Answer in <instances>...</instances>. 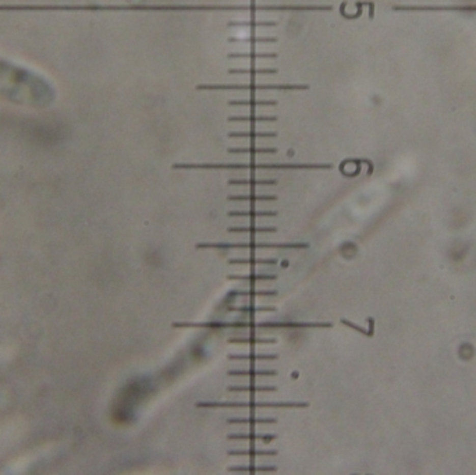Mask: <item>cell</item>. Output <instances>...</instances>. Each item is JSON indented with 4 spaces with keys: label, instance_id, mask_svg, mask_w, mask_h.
Masks as SVG:
<instances>
[{
    "label": "cell",
    "instance_id": "obj_1",
    "mask_svg": "<svg viewBox=\"0 0 476 475\" xmlns=\"http://www.w3.org/2000/svg\"><path fill=\"white\" fill-rule=\"evenodd\" d=\"M50 81L34 70L0 58V99L28 107H46L54 102Z\"/></svg>",
    "mask_w": 476,
    "mask_h": 475
},
{
    "label": "cell",
    "instance_id": "obj_2",
    "mask_svg": "<svg viewBox=\"0 0 476 475\" xmlns=\"http://www.w3.org/2000/svg\"><path fill=\"white\" fill-rule=\"evenodd\" d=\"M331 163H174L173 169L202 170H327Z\"/></svg>",
    "mask_w": 476,
    "mask_h": 475
},
{
    "label": "cell",
    "instance_id": "obj_3",
    "mask_svg": "<svg viewBox=\"0 0 476 475\" xmlns=\"http://www.w3.org/2000/svg\"><path fill=\"white\" fill-rule=\"evenodd\" d=\"M306 84H199L198 91H305Z\"/></svg>",
    "mask_w": 476,
    "mask_h": 475
},
{
    "label": "cell",
    "instance_id": "obj_4",
    "mask_svg": "<svg viewBox=\"0 0 476 475\" xmlns=\"http://www.w3.org/2000/svg\"><path fill=\"white\" fill-rule=\"evenodd\" d=\"M197 249L217 248V249H303L308 248L306 243H198Z\"/></svg>",
    "mask_w": 476,
    "mask_h": 475
},
{
    "label": "cell",
    "instance_id": "obj_5",
    "mask_svg": "<svg viewBox=\"0 0 476 475\" xmlns=\"http://www.w3.org/2000/svg\"><path fill=\"white\" fill-rule=\"evenodd\" d=\"M197 407H205V408H234V407H252V408H303L308 407V403H298V401H278V403H227V401H205V403H198Z\"/></svg>",
    "mask_w": 476,
    "mask_h": 475
},
{
    "label": "cell",
    "instance_id": "obj_6",
    "mask_svg": "<svg viewBox=\"0 0 476 475\" xmlns=\"http://www.w3.org/2000/svg\"><path fill=\"white\" fill-rule=\"evenodd\" d=\"M230 138H274L277 137L276 131H230L229 132Z\"/></svg>",
    "mask_w": 476,
    "mask_h": 475
},
{
    "label": "cell",
    "instance_id": "obj_7",
    "mask_svg": "<svg viewBox=\"0 0 476 475\" xmlns=\"http://www.w3.org/2000/svg\"><path fill=\"white\" fill-rule=\"evenodd\" d=\"M277 69L274 67H251V69H230L229 74H251V75H262V74H277Z\"/></svg>",
    "mask_w": 476,
    "mask_h": 475
},
{
    "label": "cell",
    "instance_id": "obj_8",
    "mask_svg": "<svg viewBox=\"0 0 476 475\" xmlns=\"http://www.w3.org/2000/svg\"><path fill=\"white\" fill-rule=\"evenodd\" d=\"M230 106H277L274 99H233L229 100Z\"/></svg>",
    "mask_w": 476,
    "mask_h": 475
},
{
    "label": "cell",
    "instance_id": "obj_9",
    "mask_svg": "<svg viewBox=\"0 0 476 475\" xmlns=\"http://www.w3.org/2000/svg\"><path fill=\"white\" fill-rule=\"evenodd\" d=\"M277 53L274 52H244V53H229V59H277Z\"/></svg>",
    "mask_w": 476,
    "mask_h": 475
},
{
    "label": "cell",
    "instance_id": "obj_10",
    "mask_svg": "<svg viewBox=\"0 0 476 475\" xmlns=\"http://www.w3.org/2000/svg\"><path fill=\"white\" fill-rule=\"evenodd\" d=\"M277 438V435H270V433H266V435H262V433H255V435H242V433H234V435H230V436H227V439H230V440H263L265 443H269V442H272L274 439Z\"/></svg>",
    "mask_w": 476,
    "mask_h": 475
},
{
    "label": "cell",
    "instance_id": "obj_11",
    "mask_svg": "<svg viewBox=\"0 0 476 475\" xmlns=\"http://www.w3.org/2000/svg\"><path fill=\"white\" fill-rule=\"evenodd\" d=\"M227 122H252V123H266L277 122V116H267V115H257V116H229Z\"/></svg>",
    "mask_w": 476,
    "mask_h": 475
},
{
    "label": "cell",
    "instance_id": "obj_12",
    "mask_svg": "<svg viewBox=\"0 0 476 475\" xmlns=\"http://www.w3.org/2000/svg\"><path fill=\"white\" fill-rule=\"evenodd\" d=\"M229 233H276L277 229L272 226H236L229 227Z\"/></svg>",
    "mask_w": 476,
    "mask_h": 475
},
{
    "label": "cell",
    "instance_id": "obj_13",
    "mask_svg": "<svg viewBox=\"0 0 476 475\" xmlns=\"http://www.w3.org/2000/svg\"><path fill=\"white\" fill-rule=\"evenodd\" d=\"M229 216H231V217H238V216L270 217V216H277V212L276 211H231V212H229Z\"/></svg>",
    "mask_w": 476,
    "mask_h": 475
},
{
    "label": "cell",
    "instance_id": "obj_14",
    "mask_svg": "<svg viewBox=\"0 0 476 475\" xmlns=\"http://www.w3.org/2000/svg\"><path fill=\"white\" fill-rule=\"evenodd\" d=\"M227 152L229 153H276L277 152V148H274V147H249V148H245V147H236V148H229L227 149Z\"/></svg>",
    "mask_w": 476,
    "mask_h": 475
},
{
    "label": "cell",
    "instance_id": "obj_15",
    "mask_svg": "<svg viewBox=\"0 0 476 475\" xmlns=\"http://www.w3.org/2000/svg\"><path fill=\"white\" fill-rule=\"evenodd\" d=\"M229 264H248V265H276L277 259L276 258H233L229 259Z\"/></svg>",
    "mask_w": 476,
    "mask_h": 475
},
{
    "label": "cell",
    "instance_id": "obj_16",
    "mask_svg": "<svg viewBox=\"0 0 476 475\" xmlns=\"http://www.w3.org/2000/svg\"><path fill=\"white\" fill-rule=\"evenodd\" d=\"M276 354H231L230 359H249V361H272L277 359Z\"/></svg>",
    "mask_w": 476,
    "mask_h": 475
},
{
    "label": "cell",
    "instance_id": "obj_17",
    "mask_svg": "<svg viewBox=\"0 0 476 475\" xmlns=\"http://www.w3.org/2000/svg\"><path fill=\"white\" fill-rule=\"evenodd\" d=\"M230 392H274L276 386H263V385H234L227 387Z\"/></svg>",
    "mask_w": 476,
    "mask_h": 475
},
{
    "label": "cell",
    "instance_id": "obj_18",
    "mask_svg": "<svg viewBox=\"0 0 476 475\" xmlns=\"http://www.w3.org/2000/svg\"><path fill=\"white\" fill-rule=\"evenodd\" d=\"M227 375H237V376H276V371L269 370H249V371H229Z\"/></svg>",
    "mask_w": 476,
    "mask_h": 475
},
{
    "label": "cell",
    "instance_id": "obj_19",
    "mask_svg": "<svg viewBox=\"0 0 476 475\" xmlns=\"http://www.w3.org/2000/svg\"><path fill=\"white\" fill-rule=\"evenodd\" d=\"M229 42H246V43H276V37H246V38H230Z\"/></svg>",
    "mask_w": 476,
    "mask_h": 475
},
{
    "label": "cell",
    "instance_id": "obj_20",
    "mask_svg": "<svg viewBox=\"0 0 476 475\" xmlns=\"http://www.w3.org/2000/svg\"><path fill=\"white\" fill-rule=\"evenodd\" d=\"M227 453L231 456H276L277 450H229Z\"/></svg>",
    "mask_w": 476,
    "mask_h": 475
},
{
    "label": "cell",
    "instance_id": "obj_21",
    "mask_svg": "<svg viewBox=\"0 0 476 475\" xmlns=\"http://www.w3.org/2000/svg\"><path fill=\"white\" fill-rule=\"evenodd\" d=\"M227 279L231 280H276L277 276L276 275H265V273H251V275H229Z\"/></svg>",
    "mask_w": 476,
    "mask_h": 475
},
{
    "label": "cell",
    "instance_id": "obj_22",
    "mask_svg": "<svg viewBox=\"0 0 476 475\" xmlns=\"http://www.w3.org/2000/svg\"><path fill=\"white\" fill-rule=\"evenodd\" d=\"M230 185H276L277 181L276 180H238L233 179L229 181Z\"/></svg>",
    "mask_w": 476,
    "mask_h": 475
},
{
    "label": "cell",
    "instance_id": "obj_23",
    "mask_svg": "<svg viewBox=\"0 0 476 475\" xmlns=\"http://www.w3.org/2000/svg\"><path fill=\"white\" fill-rule=\"evenodd\" d=\"M276 421V418H227L230 424H273Z\"/></svg>",
    "mask_w": 476,
    "mask_h": 475
},
{
    "label": "cell",
    "instance_id": "obj_24",
    "mask_svg": "<svg viewBox=\"0 0 476 475\" xmlns=\"http://www.w3.org/2000/svg\"><path fill=\"white\" fill-rule=\"evenodd\" d=\"M229 201H276L277 197L270 195V194H263V195H257V194H249V195H229Z\"/></svg>",
    "mask_w": 476,
    "mask_h": 475
},
{
    "label": "cell",
    "instance_id": "obj_25",
    "mask_svg": "<svg viewBox=\"0 0 476 475\" xmlns=\"http://www.w3.org/2000/svg\"><path fill=\"white\" fill-rule=\"evenodd\" d=\"M229 26H252V28H257V26H276L277 21H229L227 22Z\"/></svg>",
    "mask_w": 476,
    "mask_h": 475
},
{
    "label": "cell",
    "instance_id": "obj_26",
    "mask_svg": "<svg viewBox=\"0 0 476 475\" xmlns=\"http://www.w3.org/2000/svg\"><path fill=\"white\" fill-rule=\"evenodd\" d=\"M229 311H236V312H254V311H276L274 306H229L227 308Z\"/></svg>",
    "mask_w": 476,
    "mask_h": 475
},
{
    "label": "cell",
    "instance_id": "obj_27",
    "mask_svg": "<svg viewBox=\"0 0 476 475\" xmlns=\"http://www.w3.org/2000/svg\"><path fill=\"white\" fill-rule=\"evenodd\" d=\"M276 470L274 465H267V467H231L230 471H237V472H270V471Z\"/></svg>",
    "mask_w": 476,
    "mask_h": 475
},
{
    "label": "cell",
    "instance_id": "obj_28",
    "mask_svg": "<svg viewBox=\"0 0 476 475\" xmlns=\"http://www.w3.org/2000/svg\"><path fill=\"white\" fill-rule=\"evenodd\" d=\"M231 343H276L274 339H262V338H237L229 339Z\"/></svg>",
    "mask_w": 476,
    "mask_h": 475
},
{
    "label": "cell",
    "instance_id": "obj_29",
    "mask_svg": "<svg viewBox=\"0 0 476 475\" xmlns=\"http://www.w3.org/2000/svg\"><path fill=\"white\" fill-rule=\"evenodd\" d=\"M236 296H276V290H259V291H234Z\"/></svg>",
    "mask_w": 476,
    "mask_h": 475
}]
</instances>
